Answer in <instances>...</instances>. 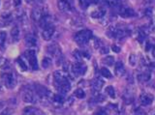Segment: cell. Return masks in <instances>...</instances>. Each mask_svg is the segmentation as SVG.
Instances as JSON below:
<instances>
[{
	"mask_svg": "<svg viewBox=\"0 0 155 115\" xmlns=\"http://www.w3.org/2000/svg\"><path fill=\"white\" fill-rule=\"evenodd\" d=\"M105 1L110 7L113 8H119L121 6V0H105Z\"/></svg>",
	"mask_w": 155,
	"mask_h": 115,
	"instance_id": "22",
	"label": "cell"
},
{
	"mask_svg": "<svg viewBox=\"0 0 155 115\" xmlns=\"http://www.w3.org/2000/svg\"><path fill=\"white\" fill-rule=\"evenodd\" d=\"M109 52V49L108 47H101V50H100V53H102V54H105V53H108Z\"/></svg>",
	"mask_w": 155,
	"mask_h": 115,
	"instance_id": "40",
	"label": "cell"
},
{
	"mask_svg": "<svg viewBox=\"0 0 155 115\" xmlns=\"http://www.w3.org/2000/svg\"><path fill=\"white\" fill-rule=\"evenodd\" d=\"M102 62H103V64L106 66H113L114 64V58L113 56H107L102 60Z\"/></svg>",
	"mask_w": 155,
	"mask_h": 115,
	"instance_id": "25",
	"label": "cell"
},
{
	"mask_svg": "<svg viewBox=\"0 0 155 115\" xmlns=\"http://www.w3.org/2000/svg\"><path fill=\"white\" fill-rule=\"evenodd\" d=\"M72 72L76 76H81L85 74L86 72V66L80 63V62H77V63L73 64L72 66Z\"/></svg>",
	"mask_w": 155,
	"mask_h": 115,
	"instance_id": "8",
	"label": "cell"
},
{
	"mask_svg": "<svg viewBox=\"0 0 155 115\" xmlns=\"http://www.w3.org/2000/svg\"><path fill=\"white\" fill-rule=\"evenodd\" d=\"M106 11L104 9H100V10H96L93 13H91V17L94 18H101L105 16Z\"/></svg>",
	"mask_w": 155,
	"mask_h": 115,
	"instance_id": "23",
	"label": "cell"
},
{
	"mask_svg": "<svg viewBox=\"0 0 155 115\" xmlns=\"http://www.w3.org/2000/svg\"><path fill=\"white\" fill-rule=\"evenodd\" d=\"M73 56H74L78 61H81V58H82V54H81V52L80 50H76L74 52H73Z\"/></svg>",
	"mask_w": 155,
	"mask_h": 115,
	"instance_id": "34",
	"label": "cell"
},
{
	"mask_svg": "<svg viewBox=\"0 0 155 115\" xmlns=\"http://www.w3.org/2000/svg\"><path fill=\"white\" fill-rule=\"evenodd\" d=\"M136 62H137V58H136V55L135 54H131L130 55V58H129V63L131 65H136Z\"/></svg>",
	"mask_w": 155,
	"mask_h": 115,
	"instance_id": "37",
	"label": "cell"
},
{
	"mask_svg": "<svg viewBox=\"0 0 155 115\" xmlns=\"http://www.w3.org/2000/svg\"><path fill=\"white\" fill-rule=\"evenodd\" d=\"M145 37H147V35H145V32L143 29L139 30V32H138V41L140 43H143V40L145 39Z\"/></svg>",
	"mask_w": 155,
	"mask_h": 115,
	"instance_id": "31",
	"label": "cell"
},
{
	"mask_svg": "<svg viewBox=\"0 0 155 115\" xmlns=\"http://www.w3.org/2000/svg\"><path fill=\"white\" fill-rule=\"evenodd\" d=\"M153 101H154V97L150 93H143L140 96V104L143 105V107L150 105L153 103Z\"/></svg>",
	"mask_w": 155,
	"mask_h": 115,
	"instance_id": "10",
	"label": "cell"
},
{
	"mask_svg": "<svg viewBox=\"0 0 155 115\" xmlns=\"http://www.w3.org/2000/svg\"><path fill=\"white\" fill-rule=\"evenodd\" d=\"M79 4L82 10H86V9L89 7L90 2H89V0H79Z\"/></svg>",
	"mask_w": 155,
	"mask_h": 115,
	"instance_id": "29",
	"label": "cell"
},
{
	"mask_svg": "<svg viewBox=\"0 0 155 115\" xmlns=\"http://www.w3.org/2000/svg\"><path fill=\"white\" fill-rule=\"evenodd\" d=\"M111 35H114L113 37L114 38V39L121 40V39H123V38L126 37V35H127V32L124 31V30H121V29H115V30L113 31Z\"/></svg>",
	"mask_w": 155,
	"mask_h": 115,
	"instance_id": "19",
	"label": "cell"
},
{
	"mask_svg": "<svg viewBox=\"0 0 155 115\" xmlns=\"http://www.w3.org/2000/svg\"><path fill=\"white\" fill-rule=\"evenodd\" d=\"M74 95L76 96L77 98H79V99H84L85 97V93H84V91L81 89V88H78L75 90V92H74Z\"/></svg>",
	"mask_w": 155,
	"mask_h": 115,
	"instance_id": "28",
	"label": "cell"
},
{
	"mask_svg": "<svg viewBox=\"0 0 155 115\" xmlns=\"http://www.w3.org/2000/svg\"><path fill=\"white\" fill-rule=\"evenodd\" d=\"M17 62H18V66L21 67V69L23 70V71H26L27 70V66L25 64V62L23 61V59H21V57H18V58L17 59Z\"/></svg>",
	"mask_w": 155,
	"mask_h": 115,
	"instance_id": "30",
	"label": "cell"
},
{
	"mask_svg": "<svg viewBox=\"0 0 155 115\" xmlns=\"http://www.w3.org/2000/svg\"><path fill=\"white\" fill-rule=\"evenodd\" d=\"M54 32H55V26L53 24H51V25H48V27L44 28L43 31H42L43 39L45 41H50L52 38L53 34H54Z\"/></svg>",
	"mask_w": 155,
	"mask_h": 115,
	"instance_id": "9",
	"label": "cell"
},
{
	"mask_svg": "<svg viewBox=\"0 0 155 115\" xmlns=\"http://www.w3.org/2000/svg\"><path fill=\"white\" fill-rule=\"evenodd\" d=\"M46 15H47L46 8L44 6H42L41 4L36 5L33 8V10L31 12V18L34 21H39L44 16H46Z\"/></svg>",
	"mask_w": 155,
	"mask_h": 115,
	"instance_id": "6",
	"label": "cell"
},
{
	"mask_svg": "<svg viewBox=\"0 0 155 115\" xmlns=\"http://www.w3.org/2000/svg\"><path fill=\"white\" fill-rule=\"evenodd\" d=\"M104 84H105V81L102 79L101 78H96L93 80V82H92V86H93V88L95 90H97V91L100 90L102 87H103Z\"/></svg>",
	"mask_w": 155,
	"mask_h": 115,
	"instance_id": "21",
	"label": "cell"
},
{
	"mask_svg": "<svg viewBox=\"0 0 155 115\" xmlns=\"http://www.w3.org/2000/svg\"><path fill=\"white\" fill-rule=\"evenodd\" d=\"M53 81H54V85L56 89L59 91L60 94L64 95L71 89V83L69 79L60 71H56L53 74Z\"/></svg>",
	"mask_w": 155,
	"mask_h": 115,
	"instance_id": "1",
	"label": "cell"
},
{
	"mask_svg": "<svg viewBox=\"0 0 155 115\" xmlns=\"http://www.w3.org/2000/svg\"><path fill=\"white\" fill-rule=\"evenodd\" d=\"M73 1L72 0H58L57 7L61 12H69L72 9Z\"/></svg>",
	"mask_w": 155,
	"mask_h": 115,
	"instance_id": "11",
	"label": "cell"
},
{
	"mask_svg": "<svg viewBox=\"0 0 155 115\" xmlns=\"http://www.w3.org/2000/svg\"><path fill=\"white\" fill-rule=\"evenodd\" d=\"M43 1L44 0H26V2H28V3H36L37 5L38 4H41Z\"/></svg>",
	"mask_w": 155,
	"mask_h": 115,
	"instance_id": "39",
	"label": "cell"
},
{
	"mask_svg": "<svg viewBox=\"0 0 155 115\" xmlns=\"http://www.w3.org/2000/svg\"><path fill=\"white\" fill-rule=\"evenodd\" d=\"M109 114H110V112L107 108H99L95 112V115H109Z\"/></svg>",
	"mask_w": 155,
	"mask_h": 115,
	"instance_id": "32",
	"label": "cell"
},
{
	"mask_svg": "<svg viewBox=\"0 0 155 115\" xmlns=\"http://www.w3.org/2000/svg\"><path fill=\"white\" fill-rule=\"evenodd\" d=\"M145 14H147V15H148V16H151L152 15V9L151 8H147V10H145Z\"/></svg>",
	"mask_w": 155,
	"mask_h": 115,
	"instance_id": "42",
	"label": "cell"
},
{
	"mask_svg": "<svg viewBox=\"0 0 155 115\" xmlns=\"http://www.w3.org/2000/svg\"><path fill=\"white\" fill-rule=\"evenodd\" d=\"M25 45L28 47H33L37 45V40L33 35L29 34L25 37Z\"/></svg>",
	"mask_w": 155,
	"mask_h": 115,
	"instance_id": "18",
	"label": "cell"
},
{
	"mask_svg": "<svg viewBox=\"0 0 155 115\" xmlns=\"http://www.w3.org/2000/svg\"><path fill=\"white\" fill-rule=\"evenodd\" d=\"M51 102L54 104L55 105H61L64 104L65 102V98L63 94H56V95H52L51 98Z\"/></svg>",
	"mask_w": 155,
	"mask_h": 115,
	"instance_id": "17",
	"label": "cell"
},
{
	"mask_svg": "<svg viewBox=\"0 0 155 115\" xmlns=\"http://www.w3.org/2000/svg\"><path fill=\"white\" fill-rule=\"evenodd\" d=\"M152 55H153V57L155 58V43H154V45H153V46H152Z\"/></svg>",
	"mask_w": 155,
	"mask_h": 115,
	"instance_id": "44",
	"label": "cell"
},
{
	"mask_svg": "<svg viewBox=\"0 0 155 115\" xmlns=\"http://www.w3.org/2000/svg\"><path fill=\"white\" fill-rule=\"evenodd\" d=\"M52 64V60L50 57H44V59L42 60V67L44 69L50 68Z\"/></svg>",
	"mask_w": 155,
	"mask_h": 115,
	"instance_id": "24",
	"label": "cell"
},
{
	"mask_svg": "<svg viewBox=\"0 0 155 115\" xmlns=\"http://www.w3.org/2000/svg\"><path fill=\"white\" fill-rule=\"evenodd\" d=\"M48 54H50L51 57H54L56 59H59L61 57V49L56 43H52V44L48 45L46 49Z\"/></svg>",
	"mask_w": 155,
	"mask_h": 115,
	"instance_id": "7",
	"label": "cell"
},
{
	"mask_svg": "<svg viewBox=\"0 0 155 115\" xmlns=\"http://www.w3.org/2000/svg\"><path fill=\"white\" fill-rule=\"evenodd\" d=\"M92 38V32L90 30H81L77 32L74 36V40L78 45L85 46L88 44V42Z\"/></svg>",
	"mask_w": 155,
	"mask_h": 115,
	"instance_id": "2",
	"label": "cell"
},
{
	"mask_svg": "<svg viewBox=\"0 0 155 115\" xmlns=\"http://www.w3.org/2000/svg\"><path fill=\"white\" fill-rule=\"evenodd\" d=\"M114 73L117 76H122L125 74V67L121 61L116 62L115 67H114Z\"/></svg>",
	"mask_w": 155,
	"mask_h": 115,
	"instance_id": "15",
	"label": "cell"
},
{
	"mask_svg": "<svg viewBox=\"0 0 155 115\" xmlns=\"http://www.w3.org/2000/svg\"><path fill=\"white\" fill-rule=\"evenodd\" d=\"M94 101L97 103H101V102H104L105 101V98H104V96L103 95H101V94H97L95 97H93Z\"/></svg>",
	"mask_w": 155,
	"mask_h": 115,
	"instance_id": "35",
	"label": "cell"
},
{
	"mask_svg": "<svg viewBox=\"0 0 155 115\" xmlns=\"http://www.w3.org/2000/svg\"><path fill=\"white\" fill-rule=\"evenodd\" d=\"M1 80L3 84L9 89H13L17 85V78L12 72H7L1 75Z\"/></svg>",
	"mask_w": 155,
	"mask_h": 115,
	"instance_id": "3",
	"label": "cell"
},
{
	"mask_svg": "<svg viewBox=\"0 0 155 115\" xmlns=\"http://www.w3.org/2000/svg\"><path fill=\"white\" fill-rule=\"evenodd\" d=\"M5 40H6V32L0 31V45H3Z\"/></svg>",
	"mask_w": 155,
	"mask_h": 115,
	"instance_id": "36",
	"label": "cell"
},
{
	"mask_svg": "<svg viewBox=\"0 0 155 115\" xmlns=\"http://www.w3.org/2000/svg\"><path fill=\"white\" fill-rule=\"evenodd\" d=\"M52 20H51V16H48V15H46V16H44L40 21H38L39 23V26H40L42 29H44V28H46L48 27V25H51L52 24L51 23Z\"/></svg>",
	"mask_w": 155,
	"mask_h": 115,
	"instance_id": "14",
	"label": "cell"
},
{
	"mask_svg": "<svg viewBox=\"0 0 155 115\" xmlns=\"http://www.w3.org/2000/svg\"><path fill=\"white\" fill-rule=\"evenodd\" d=\"M119 15L122 18H132L136 16V13L133 9L126 6H120L119 7Z\"/></svg>",
	"mask_w": 155,
	"mask_h": 115,
	"instance_id": "13",
	"label": "cell"
},
{
	"mask_svg": "<svg viewBox=\"0 0 155 115\" xmlns=\"http://www.w3.org/2000/svg\"><path fill=\"white\" fill-rule=\"evenodd\" d=\"M150 73H151V72H150L149 70L140 73L139 75V80L140 81V82H147V81H148L150 79V76H151V74Z\"/></svg>",
	"mask_w": 155,
	"mask_h": 115,
	"instance_id": "20",
	"label": "cell"
},
{
	"mask_svg": "<svg viewBox=\"0 0 155 115\" xmlns=\"http://www.w3.org/2000/svg\"><path fill=\"white\" fill-rule=\"evenodd\" d=\"M0 88H1V86H0Z\"/></svg>",
	"mask_w": 155,
	"mask_h": 115,
	"instance_id": "46",
	"label": "cell"
},
{
	"mask_svg": "<svg viewBox=\"0 0 155 115\" xmlns=\"http://www.w3.org/2000/svg\"><path fill=\"white\" fill-rule=\"evenodd\" d=\"M111 50H113L114 52H116V53L120 52V47L118 46H116V45H113V46H111Z\"/></svg>",
	"mask_w": 155,
	"mask_h": 115,
	"instance_id": "38",
	"label": "cell"
},
{
	"mask_svg": "<svg viewBox=\"0 0 155 115\" xmlns=\"http://www.w3.org/2000/svg\"><path fill=\"white\" fill-rule=\"evenodd\" d=\"M22 115H46L41 109L35 107H26L22 110Z\"/></svg>",
	"mask_w": 155,
	"mask_h": 115,
	"instance_id": "12",
	"label": "cell"
},
{
	"mask_svg": "<svg viewBox=\"0 0 155 115\" xmlns=\"http://www.w3.org/2000/svg\"><path fill=\"white\" fill-rule=\"evenodd\" d=\"M24 57H25L26 60L28 61V63H29V65H30L32 70L36 71V70L39 69L35 50H26L25 52H24Z\"/></svg>",
	"mask_w": 155,
	"mask_h": 115,
	"instance_id": "5",
	"label": "cell"
},
{
	"mask_svg": "<svg viewBox=\"0 0 155 115\" xmlns=\"http://www.w3.org/2000/svg\"><path fill=\"white\" fill-rule=\"evenodd\" d=\"M21 99L23 102L28 103V104H34L37 102L38 97L36 95L35 90L31 89V88H25L23 89L22 93H21Z\"/></svg>",
	"mask_w": 155,
	"mask_h": 115,
	"instance_id": "4",
	"label": "cell"
},
{
	"mask_svg": "<svg viewBox=\"0 0 155 115\" xmlns=\"http://www.w3.org/2000/svg\"><path fill=\"white\" fill-rule=\"evenodd\" d=\"M13 3H14L15 6L18 7V6H19L21 4V0H13Z\"/></svg>",
	"mask_w": 155,
	"mask_h": 115,
	"instance_id": "41",
	"label": "cell"
},
{
	"mask_svg": "<svg viewBox=\"0 0 155 115\" xmlns=\"http://www.w3.org/2000/svg\"><path fill=\"white\" fill-rule=\"evenodd\" d=\"M10 34H11L12 41L14 43L19 41V37H21V31H19V28L18 26H14L11 29V33H10Z\"/></svg>",
	"mask_w": 155,
	"mask_h": 115,
	"instance_id": "16",
	"label": "cell"
},
{
	"mask_svg": "<svg viewBox=\"0 0 155 115\" xmlns=\"http://www.w3.org/2000/svg\"><path fill=\"white\" fill-rule=\"evenodd\" d=\"M106 93L108 94L109 97H110L111 99L115 98V91H114L113 86H108V87L106 88Z\"/></svg>",
	"mask_w": 155,
	"mask_h": 115,
	"instance_id": "27",
	"label": "cell"
},
{
	"mask_svg": "<svg viewBox=\"0 0 155 115\" xmlns=\"http://www.w3.org/2000/svg\"><path fill=\"white\" fill-rule=\"evenodd\" d=\"M13 111H14L13 108H11V107H6V108H4L1 112H0V115H12L13 114Z\"/></svg>",
	"mask_w": 155,
	"mask_h": 115,
	"instance_id": "33",
	"label": "cell"
},
{
	"mask_svg": "<svg viewBox=\"0 0 155 115\" xmlns=\"http://www.w3.org/2000/svg\"><path fill=\"white\" fill-rule=\"evenodd\" d=\"M89 2L92 3V4H98L99 0H89Z\"/></svg>",
	"mask_w": 155,
	"mask_h": 115,
	"instance_id": "45",
	"label": "cell"
},
{
	"mask_svg": "<svg viewBox=\"0 0 155 115\" xmlns=\"http://www.w3.org/2000/svg\"><path fill=\"white\" fill-rule=\"evenodd\" d=\"M149 71L150 72H154L155 71V63H151L149 65Z\"/></svg>",
	"mask_w": 155,
	"mask_h": 115,
	"instance_id": "43",
	"label": "cell"
},
{
	"mask_svg": "<svg viewBox=\"0 0 155 115\" xmlns=\"http://www.w3.org/2000/svg\"><path fill=\"white\" fill-rule=\"evenodd\" d=\"M100 74H101L102 76H104V78H113V75L110 74V72L107 68H101Z\"/></svg>",
	"mask_w": 155,
	"mask_h": 115,
	"instance_id": "26",
	"label": "cell"
}]
</instances>
